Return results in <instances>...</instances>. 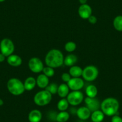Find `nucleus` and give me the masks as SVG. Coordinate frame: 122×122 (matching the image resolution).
<instances>
[{"mask_svg": "<svg viewBox=\"0 0 122 122\" xmlns=\"http://www.w3.org/2000/svg\"><path fill=\"white\" fill-rule=\"evenodd\" d=\"M57 89H58V86L56 83H52L49 84L45 88V90L50 92L51 95L56 94L57 92Z\"/></svg>", "mask_w": 122, "mask_h": 122, "instance_id": "nucleus-25", "label": "nucleus"}, {"mask_svg": "<svg viewBox=\"0 0 122 122\" xmlns=\"http://www.w3.org/2000/svg\"><path fill=\"white\" fill-rule=\"evenodd\" d=\"M77 116L82 120H86L89 118L91 116V111L87 107H81L77 110Z\"/></svg>", "mask_w": 122, "mask_h": 122, "instance_id": "nucleus-12", "label": "nucleus"}, {"mask_svg": "<svg viewBox=\"0 0 122 122\" xmlns=\"http://www.w3.org/2000/svg\"><path fill=\"white\" fill-rule=\"evenodd\" d=\"M7 63L11 66L17 67L22 65V59L17 55H11L7 57Z\"/></svg>", "mask_w": 122, "mask_h": 122, "instance_id": "nucleus-13", "label": "nucleus"}, {"mask_svg": "<svg viewBox=\"0 0 122 122\" xmlns=\"http://www.w3.org/2000/svg\"><path fill=\"white\" fill-rule=\"evenodd\" d=\"M88 21H89V23H91V24H95L97 22V19L95 16L91 15V16L88 18Z\"/></svg>", "mask_w": 122, "mask_h": 122, "instance_id": "nucleus-30", "label": "nucleus"}, {"mask_svg": "<svg viewBox=\"0 0 122 122\" xmlns=\"http://www.w3.org/2000/svg\"><path fill=\"white\" fill-rule=\"evenodd\" d=\"M28 66L30 71L34 73H39L43 71L44 68L43 63L40 59L34 57L30 58L28 62Z\"/></svg>", "mask_w": 122, "mask_h": 122, "instance_id": "nucleus-8", "label": "nucleus"}, {"mask_svg": "<svg viewBox=\"0 0 122 122\" xmlns=\"http://www.w3.org/2000/svg\"><path fill=\"white\" fill-rule=\"evenodd\" d=\"M86 94L89 98H95L98 94L97 87L95 85H89L86 89Z\"/></svg>", "mask_w": 122, "mask_h": 122, "instance_id": "nucleus-20", "label": "nucleus"}, {"mask_svg": "<svg viewBox=\"0 0 122 122\" xmlns=\"http://www.w3.org/2000/svg\"><path fill=\"white\" fill-rule=\"evenodd\" d=\"M84 84V81L80 77H77V78L72 77L67 83V85L68 86L70 89L72 90V91L80 90L83 87Z\"/></svg>", "mask_w": 122, "mask_h": 122, "instance_id": "nucleus-9", "label": "nucleus"}, {"mask_svg": "<svg viewBox=\"0 0 122 122\" xmlns=\"http://www.w3.org/2000/svg\"><path fill=\"white\" fill-rule=\"evenodd\" d=\"M69 106V102L68 100L65 98H62V99L59 101L57 103V108L59 111H66L68 109Z\"/></svg>", "mask_w": 122, "mask_h": 122, "instance_id": "nucleus-23", "label": "nucleus"}, {"mask_svg": "<svg viewBox=\"0 0 122 122\" xmlns=\"http://www.w3.org/2000/svg\"><path fill=\"white\" fill-rule=\"evenodd\" d=\"M70 118V114L66 111H61L57 114L56 120L57 122H66Z\"/></svg>", "mask_w": 122, "mask_h": 122, "instance_id": "nucleus-22", "label": "nucleus"}, {"mask_svg": "<svg viewBox=\"0 0 122 122\" xmlns=\"http://www.w3.org/2000/svg\"><path fill=\"white\" fill-rule=\"evenodd\" d=\"M69 74L71 75V77L77 78L82 76L83 74V69L78 66H72L69 70Z\"/></svg>", "mask_w": 122, "mask_h": 122, "instance_id": "nucleus-19", "label": "nucleus"}, {"mask_svg": "<svg viewBox=\"0 0 122 122\" xmlns=\"http://www.w3.org/2000/svg\"><path fill=\"white\" fill-rule=\"evenodd\" d=\"M119 103L118 101L113 98H108L104 99L101 104V109L105 115L113 116L118 112Z\"/></svg>", "mask_w": 122, "mask_h": 122, "instance_id": "nucleus-2", "label": "nucleus"}, {"mask_svg": "<svg viewBox=\"0 0 122 122\" xmlns=\"http://www.w3.org/2000/svg\"><path fill=\"white\" fill-rule=\"evenodd\" d=\"M77 57L76 55L73 54L68 55L64 58V64L67 66H72L74 65V64L77 62Z\"/></svg>", "mask_w": 122, "mask_h": 122, "instance_id": "nucleus-21", "label": "nucleus"}, {"mask_svg": "<svg viewBox=\"0 0 122 122\" xmlns=\"http://www.w3.org/2000/svg\"><path fill=\"white\" fill-rule=\"evenodd\" d=\"M3 104H4V101H3V99H0V106H2Z\"/></svg>", "mask_w": 122, "mask_h": 122, "instance_id": "nucleus-33", "label": "nucleus"}, {"mask_svg": "<svg viewBox=\"0 0 122 122\" xmlns=\"http://www.w3.org/2000/svg\"><path fill=\"white\" fill-rule=\"evenodd\" d=\"M111 122H122V118L117 115H114L111 118Z\"/></svg>", "mask_w": 122, "mask_h": 122, "instance_id": "nucleus-29", "label": "nucleus"}, {"mask_svg": "<svg viewBox=\"0 0 122 122\" xmlns=\"http://www.w3.org/2000/svg\"><path fill=\"white\" fill-rule=\"evenodd\" d=\"M76 48H77V45L74 42L68 41L65 45V49L68 52H72L76 50Z\"/></svg>", "mask_w": 122, "mask_h": 122, "instance_id": "nucleus-26", "label": "nucleus"}, {"mask_svg": "<svg viewBox=\"0 0 122 122\" xmlns=\"http://www.w3.org/2000/svg\"><path fill=\"white\" fill-rule=\"evenodd\" d=\"M78 13L81 18L83 19H88V18L92 15V10L91 7L88 4H81L78 8Z\"/></svg>", "mask_w": 122, "mask_h": 122, "instance_id": "nucleus-11", "label": "nucleus"}, {"mask_svg": "<svg viewBox=\"0 0 122 122\" xmlns=\"http://www.w3.org/2000/svg\"><path fill=\"white\" fill-rule=\"evenodd\" d=\"M113 25L115 29L118 31H122V16H117L114 18Z\"/></svg>", "mask_w": 122, "mask_h": 122, "instance_id": "nucleus-24", "label": "nucleus"}, {"mask_svg": "<svg viewBox=\"0 0 122 122\" xmlns=\"http://www.w3.org/2000/svg\"><path fill=\"white\" fill-rule=\"evenodd\" d=\"M62 79L64 81V82H66V83H68L69 81L70 80V79L71 78V76L70 74L68 73H64L62 75Z\"/></svg>", "mask_w": 122, "mask_h": 122, "instance_id": "nucleus-28", "label": "nucleus"}, {"mask_svg": "<svg viewBox=\"0 0 122 122\" xmlns=\"http://www.w3.org/2000/svg\"><path fill=\"white\" fill-rule=\"evenodd\" d=\"M52 99V95L46 90L38 92L34 97L35 104L40 107H43L48 105Z\"/></svg>", "mask_w": 122, "mask_h": 122, "instance_id": "nucleus-4", "label": "nucleus"}, {"mask_svg": "<svg viewBox=\"0 0 122 122\" xmlns=\"http://www.w3.org/2000/svg\"><path fill=\"white\" fill-rule=\"evenodd\" d=\"M99 74V71L96 66L89 65L83 70L82 77L87 81H93L95 80Z\"/></svg>", "mask_w": 122, "mask_h": 122, "instance_id": "nucleus-5", "label": "nucleus"}, {"mask_svg": "<svg viewBox=\"0 0 122 122\" xmlns=\"http://www.w3.org/2000/svg\"><path fill=\"white\" fill-rule=\"evenodd\" d=\"M81 4H86L87 1V0H78Z\"/></svg>", "mask_w": 122, "mask_h": 122, "instance_id": "nucleus-32", "label": "nucleus"}, {"mask_svg": "<svg viewBox=\"0 0 122 122\" xmlns=\"http://www.w3.org/2000/svg\"><path fill=\"white\" fill-rule=\"evenodd\" d=\"M7 86L9 92L15 96L20 95L25 90L23 83L16 78H10L8 81Z\"/></svg>", "mask_w": 122, "mask_h": 122, "instance_id": "nucleus-3", "label": "nucleus"}, {"mask_svg": "<svg viewBox=\"0 0 122 122\" xmlns=\"http://www.w3.org/2000/svg\"><path fill=\"white\" fill-rule=\"evenodd\" d=\"M23 84H24L25 89L26 90L30 91L37 85V81L34 77H29L25 80Z\"/></svg>", "mask_w": 122, "mask_h": 122, "instance_id": "nucleus-18", "label": "nucleus"}, {"mask_svg": "<svg viewBox=\"0 0 122 122\" xmlns=\"http://www.w3.org/2000/svg\"><path fill=\"white\" fill-rule=\"evenodd\" d=\"M0 50L5 57L10 56L15 51L13 42L9 38H4L0 43Z\"/></svg>", "mask_w": 122, "mask_h": 122, "instance_id": "nucleus-6", "label": "nucleus"}, {"mask_svg": "<svg viewBox=\"0 0 122 122\" xmlns=\"http://www.w3.org/2000/svg\"><path fill=\"white\" fill-rule=\"evenodd\" d=\"M5 56L1 53H0V62H4V61H5Z\"/></svg>", "mask_w": 122, "mask_h": 122, "instance_id": "nucleus-31", "label": "nucleus"}, {"mask_svg": "<svg viewBox=\"0 0 122 122\" xmlns=\"http://www.w3.org/2000/svg\"><path fill=\"white\" fill-rule=\"evenodd\" d=\"M84 101L86 104V107L91 112L99 110V108H101L100 102L98 99H95V98H92L87 97Z\"/></svg>", "mask_w": 122, "mask_h": 122, "instance_id": "nucleus-10", "label": "nucleus"}, {"mask_svg": "<svg viewBox=\"0 0 122 122\" xmlns=\"http://www.w3.org/2000/svg\"><path fill=\"white\" fill-rule=\"evenodd\" d=\"M105 114L101 110H97L91 113L90 118L93 122H102L104 119Z\"/></svg>", "mask_w": 122, "mask_h": 122, "instance_id": "nucleus-16", "label": "nucleus"}, {"mask_svg": "<svg viewBox=\"0 0 122 122\" xmlns=\"http://www.w3.org/2000/svg\"><path fill=\"white\" fill-rule=\"evenodd\" d=\"M43 74L48 77H51L55 75V70L53 68L47 66L46 67H44L43 70Z\"/></svg>", "mask_w": 122, "mask_h": 122, "instance_id": "nucleus-27", "label": "nucleus"}, {"mask_svg": "<svg viewBox=\"0 0 122 122\" xmlns=\"http://www.w3.org/2000/svg\"><path fill=\"white\" fill-rule=\"evenodd\" d=\"M4 1H5V0H0V3H2V2Z\"/></svg>", "mask_w": 122, "mask_h": 122, "instance_id": "nucleus-34", "label": "nucleus"}, {"mask_svg": "<svg viewBox=\"0 0 122 122\" xmlns=\"http://www.w3.org/2000/svg\"><path fill=\"white\" fill-rule=\"evenodd\" d=\"M64 57L63 53L57 49H51L47 53L45 62L47 66L53 68L61 66L64 64Z\"/></svg>", "mask_w": 122, "mask_h": 122, "instance_id": "nucleus-1", "label": "nucleus"}, {"mask_svg": "<svg viewBox=\"0 0 122 122\" xmlns=\"http://www.w3.org/2000/svg\"><path fill=\"white\" fill-rule=\"evenodd\" d=\"M37 85L41 89H45L49 84V77L43 74H40L37 77L36 79Z\"/></svg>", "mask_w": 122, "mask_h": 122, "instance_id": "nucleus-15", "label": "nucleus"}, {"mask_svg": "<svg viewBox=\"0 0 122 122\" xmlns=\"http://www.w3.org/2000/svg\"><path fill=\"white\" fill-rule=\"evenodd\" d=\"M42 113L38 110H32L28 114L29 122H40L42 119Z\"/></svg>", "mask_w": 122, "mask_h": 122, "instance_id": "nucleus-14", "label": "nucleus"}, {"mask_svg": "<svg viewBox=\"0 0 122 122\" xmlns=\"http://www.w3.org/2000/svg\"><path fill=\"white\" fill-rule=\"evenodd\" d=\"M66 99L68 101L69 104L72 106H77L80 104L84 99V95L80 90L72 91L68 95Z\"/></svg>", "mask_w": 122, "mask_h": 122, "instance_id": "nucleus-7", "label": "nucleus"}, {"mask_svg": "<svg viewBox=\"0 0 122 122\" xmlns=\"http://www.w3.org/2000/svg\"><path fill=\"white\" fill-rule=\"evenodd\" d=\"M69 88L68 86L66 84H61L58 86L57 93L61 98H65L69 94Z\"/></svg>", "mask_w": 122, "mask_h": 122, "instance_id": "nucleus-17", "label": "nucleus"}]
</instances>
